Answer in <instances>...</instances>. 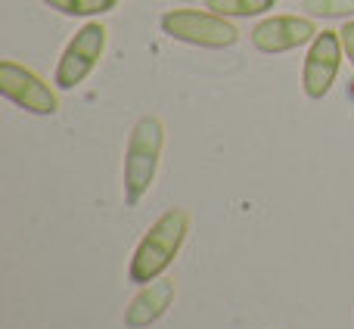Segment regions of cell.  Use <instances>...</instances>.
I'll return each instance as SVG.
<instances>
[{
    "label": "cell",
    "instance_id": "1",
    "mask_svg": "<svg viewBox=\"0 0 354 329\" xmlns=\"http://www.w3.org/2000/svg\"><path fill=\"white\" fill-rule=\"evenodd\" d=\"M187 233H189V214L183 208H168L137 243L131 267H128L131 283L147 286V283L165 276V270L174 264L177 252L187 243Z\"/></svg>",
    "mask_w": 354,
    "mask_h": 329
},
{
    "label": "cell",
    "instance_id": "2",
    "mask_svg": "<svg viewBox=\"0 0 354 329\" xmlns=\"http://www.w3.org/2000/svg\"><path fill=\"white\" fill-rule=\"evenodd\" d=\"M162 147H165V124L156 115H143L131 131L128 149H124V202L128 205H137L149 193L159 171Z\"/></svg>",
    "mask_w": 354,
    "mask_h": 329
},
{
    "label": "cell",
    "instance_id": "3",
    "mask_svg": "<svg viewBox=\"0 0 354 329\" xmlns=\"http://www.w3.org/2000/svg\"><path fill=\"white\" fill-rule=\"evenodd\" d=\"M162 31L180 44H193V47L208 50H224L239 41V31L230 19L218 16L212 10H168L162 16Z\"/></svg>",
    "mask_w": 354,
    "mask_h": 329
},
{
    "label": "cell",
    "instance_id": "4",
    "mask_svg": "<svg viewBox=\"0 0 354 329\" xmlns=\"http://www.w3.org/2000/svg\"><path fill=\"white\" fill-rule=\"evenodd\" d=\"M106 25L87 22L78 35L68 41V47L62 50L59 62H56V87L59 91H75L78 84H84L91 78V72L100 66L106 53Z\"/></svg>",
    "mask_w": 354,
    "mask_h": 329
},
{
    "label": "cell",
    "instance_id": "5",
    "mask_svg": "<svg viewBox=\"0 0 354 329\" xmlns=\"http://www.w3.org/2000/svg\"><path fill=\"white\" fill-rule=\"evenodd\" d=\"M0 93L31 115H56L59 112V97L53 87L44 78H37L31 68L12 59L0 62Z\"/></svg>",
    "mask_w": 354,
    "mask_h": 329
},
{
    "label": "cell",
    "instance_id": "6",
    "mask_svg": "<svg viewBox=\"0 0 354 329\" xmlns=\"http://www.w3.org/2000/svg\"><path fill=\"white\" fill-rule=\"evenodd\" d=\"M342 53L345 50L339 31H317V37L311 41V50H308L305 68H301V87L311 100H324L333 91L339 66H342Z\"/></svg>",
    "mask_w": 354,
    "mask_h": 329
},
{
    "label": "cell",
    "instance_id": "7",
    "mask_svg": "<svg viewBox=\"0 0 354 329\" xmlns=\"http://www.w3.org/2000/svg\"><path fill=\"white\" fill-rule=\"evenodd\" d=\"M317 37V25L308 16H270L252 28V44L261 53H286Z\"/></svg>",
    "mask_w": 354,
    "mask_h": 329
},
{
    "label": "cell",
    "instance_id": "8",
    "mask_svg": "<svg viewBox=\"0 0 354 329\" xmlns=\"http://www.w3.org/2000/svg\"><path fill=\"white\" fill-rule=\"evenodd\" d=\"M171 301H174V280L159 276V280L147 283V286L134 295V301L128 305V311H124V326L128 329L153 326L156 320H162L168 314Z\"/></svg>",
    "mask_w": 354,
    "mask_h": 329
},
{
    "label": "cell",
    "instance_id": "9",
    "mask_svg": "<svg viewBox=\"0 0 354 329\" xmlns=\"http://www.w3.org/2000/svg\"><path fill=\"white\" fill-rule=\"evenodd\" d=\"M277 0H205V10L218 12L224 19H245V16H261V12L274 10Z\"/></svg>",
    "mask_w": 354,
    "mask_h": 329
},
{
    "label": "cell",
    "instance_id": "10",
    "mask_svg": "<svg viewBox=\"0 0 354 329\" xmlns=\"http://www.w3.org/2000/svg\"><path fill=\"white\" fill-rule=\"evenodd\" d=\"M50 10L62 12V16H103V12H112L118 6V0H44Z\"/></svg>",
    "mask_w": 354,
    "mask_h": 329
},
{
    "label": "cell",
    "instance_id": "11",
    "mask_svg": "<svg viewBox=\"0 0 354 329\" xmlns=\"http://www.w3.org/2000/svg\"><path fill=\"white\" fill-rule=\"evenodd\" d=\"M305 10L311 16H324V19H351L354 0H305Z\"/></svg>",
    "mask_w": 354,
    "mask_h": 329
},
{
    "label": "cell",
    "instance_id": "12",
    "mask_svg": "<svg viewBox=\"0 0 354 329\" xmlns=\"http://www.w3.org/2000/svg\"><path fill=\"white\" fill-rule=\"evenodd\" d=\"M339 37H342V50H345V56H348L351 66H354V22H345L342 28H339Z\"/></svg>",
    "mask_w": 354,
    "mask_h": 329
}]
</instances>
